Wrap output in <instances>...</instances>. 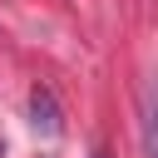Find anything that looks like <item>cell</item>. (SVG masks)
Listing matches in <instances>:
<instances>
[{"label":"cell","mask_w":158,"mask_h":158,"mask_svg":"<svg viewBox=\"0 0 158 158\" xmlns=\"http://www.w3.org/2000/svg\"><path fill=\"white\" fill-rule=\"evenodd\" d=\"M143 148H148V158H158V79L143 94Z\"/></svg>","instance_id":"1"},{"label":"cell","mask_w":158,"mask_h":158,"mask_svg":"<svg viewBox=\"0 0 158 158\" xmlns=\"http://www.w3.org/2000/svg\"><path fill=\"white\" fill-rule=\"evenodd\" d=\"M0 153H5V143H0Z\"/></svg>","instance_id":"2"},{"label":"cell","mask_w":158,"mask_h":158,"mask_svg":"<svg viewBox=\"0 0 158 158\" xmlns=\"http://www.w3.org/2000/svg\"><path fill=\"white\" fill-rule=\"evenodd\" d=\"M99 158H104V153H99Z\"/></svg>","instance_id":"3"}]
</instances>
